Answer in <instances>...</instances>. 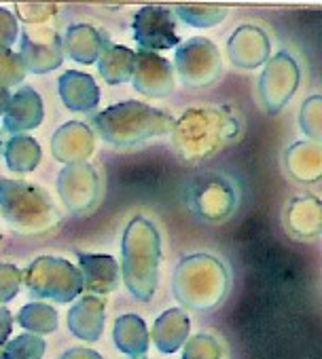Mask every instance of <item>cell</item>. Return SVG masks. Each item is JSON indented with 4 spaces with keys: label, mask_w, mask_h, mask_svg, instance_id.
<instances>
[{
    "label": "cell",
    "mask_w": 322,
    "mask_h": 359,
    "mask_svg": "<svg viewBox=\"0 0 322 359\" xmlns=\"http://www.w3.org/2000/svg\"><path fill=\"white\" fill-rule=\"evenodd\" d=\"M98 135L115 146H134L142 140L172 131V116L142 102H123L91 118Z\"/></svg>",
    "instance_id": "obj_1"
},
{
    "label": "cell",
    "mask_w": 322,
    "mask_h": 359,
    "mask_svg": "<svg viewBox=\"0 0 322 359\" xmlns=\"http://www.w3.org/2000/svg\"><path fill=\"white\" fill-rule=\"evenodd\" d=\"M123 258L125 266L123 273L140 264V279H142V296L144 300L157 287V262H159V235L155 226L146 218H136L129 222L127 233L123 237Z\"/></svg>",
    "instance_id": "obj_2"
},
{
    "label": "cell",
    "mask_w": 322,
    "mask_h": 359,
    "mask_svg": "<svg viewBox=\"0 0 322 359\" xmlns=\"http://www.w3.org/2000/svg\"><path fill=\"white\" fill-rule=\"evenodd\" d=\"M176 70L187 85H210L221 72V57L208 39H189L176 49Z\"/></svg>",
    "instance_id": "obj_3"
},
{
    "label": "cell",
    "mask_w": 322,
    "mask_h": 359,
    "mask_svg": "<svg viewBox=\"0 0 322 359\" xmlns=\"http://www.w3.org/2000/svg\"><path fill=\"white\" fill-rule=\"evenodd\" d=\"M134 39L142 49H172L179 45L174 15L164 7H144L134 18Z\"/></svg>",
    "instance_id": "obj_4"
},
{
    "label": "cell",
    "mask_w": 322,
    "mask_h": 359,
    "mask_svg": "<svg viewBox=\"0 0 322 359\" xmlns=\"http://www.w3.org/2000/svg\"><path fill=\"white\" fill-rule=\"evenodd\" d=\"M263 79H273V83H261V97L269 114L280 110L286 100H290L292 91L299 83V68L288 53H278L263 72Z\"/></svg>",
    "instance_id": "obj_5"
},
{
    "label": "cell",
    "mask_w": 322,
    "mask_h": 359,
    "mask_svg": "<svg viewBox=\"0 0 322 359\" xmlns=\"http://www.w3.org/2000/svg\"><path fill=\"white\" fill-rule=\"evenodd\" d=\"M131 79H134V89L150 97H166L174 87L172 66L168 64V60L159 57L150 51L136 53Z\"/></svg>",
    "instance_id": "obj_6"
},
{
    "label": "cell",
    "mask_w": 322,
    "mask_h": 359,
    "mask_svg": "<svg viewBox=\"0 0 322 359\" xmlns=\"http://www.w3.org/2000/svg\"><path fill=\"white\" fill-rule=\"evenodd\" d=\"M60 193L72 212H87L98 199L96 171L85 163H75L60 173Z\"/></svg>",
    "instance_id": "obj_7"
},
{
    "label": "cell",
    "mask_w": 322,
    "mask_h": 359,
    "mask_svg": "<svg viewBox=\"0 0 322 359\" xmlns=\"http://www.w3.org/2000/svg\"><path fill=\"white\" fill-rule=\"evenodd\" d=\"M217 182H208V177H200V182L191 189V201L198 216L206 220H223L236 208V195L227 182L214 177Z\"/></svg>",
    "instance_id": "obj_8"
},
{
    "label": "cell",
    "mask_w": 322,
    "mask_h": 359,
    "mask_svg": "<svg viewBox=\"0 0 322 359\" xmlns=\"http://www.w3.org/2000/svg\"><path fill=\"white\" fill-rule=\"evenodd\" d=\"M24 66L32 72H47L62 64L60 39L56 32H37L34 41L22 32V53Z\"/></svg>",
    "instance_id": "obj_9"
},
{
    "label": "cell",
    "mask_w": 322,
    "mask_h": 359,
    "mask_svg": "<svg viewBox=\"0 0 322 359\" xmlns=\"http://www.w3.org/2000/svg\"><path fill=\"white\" fill-rule=\"evenodd\" d=\"M41 121H43V102L34 89L22 87L13 97H9L7 116H5L7 131H26L37 127Z\"/></svg>",
    "instance_id": "obj_10"
},
{
    "label": "cell",
    "mask_w": 322,
    "mask_h": 359,
    "mask_svg": "<svg viewBox=\"0 0 322 359\" xmlns=\"http://www.w3.org/2000/svg\"><path fill=\"white\" fill-rule=\"evenodd\" d=\"M60 95L66 108L75 112H87L98 106V87L89 74L68 70L60 76Z\"/></svg>",
    "instance_id": "obj_11"
},
{
    "label": "cell",
    "mask_w": 322,
    "mask_h": 359,
    "mask_svg": "<svg viewBox=\"0 0 322 359\" xmlns=\"http://www.w3.org/2000/svg\"><path fill=\"white\" fill-rule=\"evenodd\" d=\"M81 271L85 275V287L91 292H110L117 287L119 281V269L117 262L110 256H91V254H79Z\"/></svg>",
    "instance_id": "obj_12"
},
{
    "label": "cell",
    "mask_w": 322,
    "mask_h": 359,
    "mask_svg": "<svg viewBox=\"0 0 322 359\" xmlns=\"http://www.w3.org/2000/svg\"><path fill=\"white\" fill-rule=\"evenodd\" d=\"M136 53L125 47H110L100 57V72L104 74V81L108 85L125 83L134 74Z\"/></svg>",
    "instance_id": "obj_13"
},
{
    "label": "cell",
    "mask_w": 322,
    "mask_h": 359,
    "mask_svg": "<svg viewBox=\"0 0 322 359\" xmlns=\"http://www.w3.org/2000/svg\"><path fill=\"white\" fill-rule=\"evenodd\" d=\"M5 156H7V167L11 171L26 173V171L37 169V165L41 161V146L34 137L18 135L7 144Z\"/></svg>",
    "instance_id": "obj_14"
},
{
    "label": "cell",
    "mask_w": 322,
    "mask_h": 359,
    "mask_svg": "<svg viewBox=\"0 0 322 359\" xmlns=\"http://www.w3.org/2000/svg\"><path fill=\"white\" fill-rule=\"evenodd\" d=\"M261 30H257L255 26H242L240 30L233 32L231 41H229V55L233 60L236 66H242V68H257L265 62V57L257 55L252 51V41L257 39Z\"/></svg>",
    "instance_id": "obj_15"
},
{
    "label": "cell",
    "mask_w": 322,
    "mask_h": 359,
    "mask_svg": "<svg viewBox=\"0 0 322 359\" xmlns=\"http://www.w3.org/2000/svg\"><path fill=\"white\" fill-rule=\"evenodd\" d=\"M26 76V66L18 53H11L9 49L0 51V87L18 85Z\"/></svg>",
    "instance_id": "obj_16"
},
{
    "label": "cell",
    "mask_w": 322,
    "mask_h": 359,
    "mask_svg": "<svg viewBox=\"0 0 322 359\" xmlns=\"http://www.w3.org/2000/svg\"><path fill=\"white\" fill-rule=\"evenodd\" d=\"M45 348V342L37 336H20L18 340H13L7 351H5V359H41Z\"/></svg>",
    "instance_id": "obj_17"
},
{
    "label": "cell",
    "mask_w": 322,
    "mask_h": 359,
    "mask_svg": "<svg viewBox=\"0 0 322 359\" xmlns=\"http://www.w3.org/2000/svg\"><path fill=\"white\" fill-rule=\"evenodd\" d=\"M176 13L183 20H189V18H195L198 15V20L191 22L198 28H202V15H204V28L206 26H214L217 22L225 20V15H227V11L225 9H219V7H179Z\"/></svg>",
    "instance_id": "obj_18"
},
{
    "label": "cell",
    "mask_w": 322,
    "mask_h": 359,
    "mask_svg": "<svg viewBox=\"0 0 322 359\" xmlns=\"http://www.w3.org/2000/svg\"><path fill=\"white\" fill-rule=\"evenodd\" d=\"M28 311H30L32 315H37V319L22 323L24 327H28V330H39V332H43V334L56 330V325H58V313H56L51 306H45V304H28Z\"/></svg>",
    "instance_id": "obj_19"
},
{
    "label": "cell",
    "mask_w": 322,
    "mask_h": 359,
    "mask_svg": "<svg viewBox=\"0 0 322 359\" xmlns=\"http://www.w3.org/2000/svg\"><path fill=\"white\" fill-rule=\"evenodd\" d=\"M318 104H320V97L318 95H314V97H309L305 104H303V114H301V127H303V131L305 133H309V135H314L316 140H318V127H320V123H318Z\"/></svg>",
    "instance_id": "obj_20"
},
{
    "label": "cell",
    "mask_w": 322,
    "mask_h": 359,
    "mask_svg": "<svg viewBox=\"0 0 322 359\" xmlns=\"http://www.w3.org/2000/svg\"><path fill=\"white\" fill-rule=\"evenodd\" d=\"M9 97H11V95H9V91L0 87V114L5 112V108H7V104H9Z\"/></svg>",
    "instance_id": "obj_21"
}]
</instances>
